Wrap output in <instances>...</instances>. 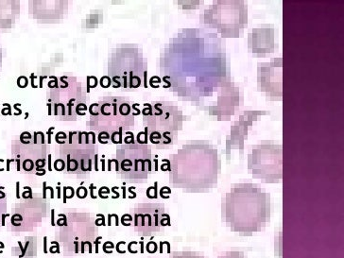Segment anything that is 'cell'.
<instances>
[{
    "label": "cell",
    "mask_w": 344,
    "mask_h": 258,
    "mask_svg": "<svg viewBox=\"0 0 344 258\" xmlns=\"http://www.w3.org/2000/svg\"><path fill=\"white\" fill-rule=\"evenodd\" d=\"M110 192H111V190L107 186H102V187L99 188V190H98V195L100 196L101 198H108V196H104L103 194L105 193V194L108 195Z\"/></svg>",
    "instance_id": "obj_23"
},
{
    "label": "cell",
    "mask_w": 344,
    "mask_h": 258,
    "mask_svg": "<svg viewBox=\"0 0 344 258\" xmlns=\"http://www.w3.org/2000/svg\"><path fill=\"white\" fill-rule=\"evenodd\" d=\"M107 248H110V249H114L115 248V245L112 244V242H111V241H106V242L103 244V251H104V252H106L107 254Z\"/></svg>",
    "instance_id": "obj_29"
},
{
    "label": "cell",
    "mask_w": 344,
    "mask_h": 258,
    "mask_svg": "<svg viewBox=\"0 0 344 258\" xmlns=\"http://www.w3.org/2000/svg\"><path fill=\"white\" fill-rule=\"evenodd\" d=\"M46 169H45L44 171H42L41 173H40V172H37L36 175H38V176H44V175L46 174Z\"/></svg>",
    "instance_id": "obj_60"
},
{
    "label": "cell",
    "mask_w": 344,
    "mask_h": 258,
    "mask_svg": "<svg viewBox=\"0 0 344 258\" xmlns=\"http://www.w3.org/2000/svg\"><path fill=\"white\" fill-rule=\"evenodd\" d=\"M117 188H118V187H117V186H115V187H112V189H111V191H112V193H115V196L112 197V198H119V193L115 191V189H117Z\"/></svg>",
    "instance_id": "obj_44"
},
{
    "label": "cell",
    "mask_w": 344,
    "mask_h": 258,
    "mask_svg": "<svg viewBox=\"0 0 344 258\" xmlns=\"http://www.w3.org/2000/svg\"><path fill=\"white\" fill-rule=\"evenodd\" d=\"M100 162H101V170L102 171H104L105 170V160L102 158L101 160H100Z\"/></svg>",
    "instance_id": "obj_53"
},
{
    "label": "cell",
    "mask_w": 344,
    "mask_h": 258,
    "mask_svg": "<svg viewBox=\"0 0 344 258\" xmlns=\"http://www.w3.org/2000/svg\"><path fill=\"white\" fill-rule=\"evenodd\" d=\"M248 171L266 184H278L283 179V148L274 141H262L248 155Z\"/></svg>",
    "instance_id": "obj_6"
},
{
    "label": "cell",
    "mask_w": 344,
    "mask_h": 258,
    "mask_svg": "<svg viewBox=\"0 0 344 258\" xmlns=\"http://www.w3.org/2000/svg\"><path fill=\"white\" fill-rule=\"evenodd\" d=\"M110 138H111V136H110V134L108 132H101L98 134V142L100 144L106 145V144H108V141H105V140H103V139H107V140H109Z\"/></svg>",
    "instance_id": "obj_16"
},
{
    "label": "cell",
    "mask_w": 344,
    "mask_h": 258,
    "mask_svg": "<svg viewBox=\"0 0 344 258\" xmlns=\"http://www.w3.org/2000/svg\"><path fill=\"white\" fill-rule=\"evenodd\" d=\"M19 185H20L19 182H16V198H20V194H19Z\"/></svg>",
    "instance_id": "obj_48"
},
{
    "label": "cell",
    "mask_w": 344,
    "mask_h": 258,
    "mask_svg": "<svg viewBox=\"0 0 344 258\" xmlns=\"http://www.w3.org/2000/svg\"><path fill=\"white\" fill-rule=\"evenodd\" d=\"M13 161H15V160H7V170L8 171H10V163H12V162H13Z\"/></svg>",
    "instance_id": "obj_57"
},
{
    "label": "cell",
    "mask_w": 344,
    "mask_h": 258,
    "mask_svg": "<svg viewBox=\"0 0 344 258\" xmlns=\"http://www.w3.org/2000/svg\"><path fill=\"white\" fill-rule=\"evenodd\" d=\"M52 80H50L49 82H48L47 86L49 88H58L59 85H58V79L55 77V76H50L49 77Z\"/></svg>",
    "instance_id": "obj_25"
},
{
    "label": "cell",
    "mask_w": 344,
    "mask_h": 258,
    "mask_svg": "<svg viewBox=\"0 0 344 258\" xmlns=\"http://www.w3.org/2000/svg\"><path fill=\"white\" fill-rule=\"evenodd\" d=\"M89 188H90V195H91V198H96V197L94 195V190H93V189H96V186H95L93 184H91Z\"/></svg>",
    "instance_id": "obj_38"
},
{
    "label": "cell",
    "mask_w": 344,
    "mask_h": 258,
    "mask_svg": "<svg viewBox=\"0 0 344 258\" xmlns=\"http://www.w3.org/2000/svg\"><path fill=\"white\" fill-rule=\"evenodd\" d=\"M218 258H246L243 251H229L224 254L218 256Z\"/></svg>",
    "instance_id": "obj_12"
},
{
    "label": "cell",
    "mask_w": 344,
    "mask_h": 258,
    "mask_svg": "<svg viewBox=\"0 0 344 258\" xmlns=\"http://www.w3.org/2000/svg\"><path fill=\"white\" fill-rule=\"evenodd\" d=\"M37 136H38V133H37V132H34V136H33V139H34V140H33V144H35V145H36L37 143H38V142H37Z\"/></svg>",
    "instance_id": "obj_56"
},
{
    "label": "cell",
    "mask_w": 344,
    "mask_h": 258,
    "mask_svg": "<svg viewBox=\"0 0 344 258\" xmlns=\"http://www.w3.org/2000/svg\"><path fill=\"white\" fill-rule=\"evenodd\" d=\"M51 244H52V245H55V247H54V246L50 247L49 251L52 252V254H55V252H57V254H60L61 251H60V248H59V243L56 242V241H52Z\"/></svg>",
    "instance_id": "obj_28"
},
{
    "label": "cell",
    "mask_w": 344,
    "mask_h": 258,
    "mask_svg": "<svg viewBox=\"0 0 344 258\" xmlns=\"http://www.w3.org/2000/svg\"><path fill=\"white\" fill-rule=\"evenodd\" d=\"M98 154H95V170L96 171H98Z\"/></svg>",
    "instance_id": "obj_41"
},
{
    "label": "cell",
    "mask_w": 344,
    "mask_h": 258,
    "mask_svg": "<svg viewBox=\"0 0 344 258\" xmlns=\"http://www.w3.org/2000/svg\"><path fill=\"white\" fill-rule=\"evenodd\" d=\"M168 162L170 182L187 192H204L218 184L221 162L210 142L190 141Z\"/></svg>",
    "instance_id": "obj_2"
},
{
    "label": "cell",
    "mask_w": 344,
    "mask_h": 258,
    "mask_svg": "<svg viewBox=\"0 0 344 258\" xmlns=\"http://www.w3.org/2000/svg\"><path fill=\"white\" fill-rule=\"evenodd\" d=\"M28 117H29V114H28V112H26V116H25V119H26V118H28Z\"/></svg>",
    "instance_id": "obj_62"
},
{
    "label": "cell",
    "mask_w": 344,
    "mask_h": 258,
    "mask_svg": "<svg viewBox=\"0 0 344 258\" xmlns=\"http://www.w3.org/2000/svg\"><path fill=\"white\" fill-rule=\"evenodd\" d=\"M96 217L100 218L96 219V221H95L96 226H105L106 223H105V218H104L103 215H102V214H98V215H96Z\"/></svg>",
    "instance_id": "obj_22"
},
{
    "label": "cell",
    "mask_w": 344,
    "mask_h": 258,
    "mask_svg": "<svg viewBox=\"0 0 344 258\" xmlns=\"http://www.w3.org/2000/svg\"><path fill=\"white\" fill-rule=\"evenodd\" d=\"M3 106H6V108L2 109V115H12V107L9 103H4Z\"/></svg>",
    "instance_id": "obj_27"
},
{
    "label": "cell",
    "mask_w": 344,
    "mask_h": 258,
    "mask_svg": "<svg viewBox=\"0 0 344 258\" xmlns=\"http://www.w3.org/2000/svg\"><path fill=\"white\" fill-rule=\"evenodd\" d=\"M47 189H48V190H50V198H54V189H53V187H51V186H47Z\"/></svg>",
    "instance_id": "obj_51"
},
{
    "label": "cell",
    "mask_w": 344,
    "mask_h": 258,
    "mask_svg": "<svg viewBox=\"0 0 344 258\" xmlns=\"http://www.w3.org/2000/svg\"><path fill=\"white\" fill-rule=\"evenodd\" d=\"M102 239V236H98V237H96V239H95V245H96V254H98V252L99 251H98V245H99V243H100V240Z\"/></svg>",
    "instance_id": "obj_33"
},
{
    "label": "cell",
    "mask_w": 344,
    "mask_h": 258,
    "mask_svg": "<svg viewBox=\"0 0 344 258\" xmlns=\"http://www.w3.org/2000/svg\"><path fill=\"white\" fill-rule=\"evenodd\" d=\"M78 135H79V137H78V143L80 145V144H82V132H78Z\"/></svg>",
    "instance_id": "obj_50"
},
{
    "label": "cell",
    "mask_w": 344,
    "mask_h": 258,
    "mask_svg": "<svg viewBox=\"0 0 344 258\" xmlns=\"http://www.w3.org/2000/svg\"><path fill=\"white\" fill-rule=\"evenodd\" d=\"M126 134H127V135H131V136H127V137H125V139H124L125 144H127V145H131V144L133 145V144H134L133 133L131 132H126Z\"/></svg>",
    "instance_id": "obj_24"
},
{
    "label": "cell",
    "mask_w": 344,
    "mask_h": 258,
    "mask_svg": "<svg viewBox=\"0 0 344 258\" xmlns=\"http://www.w3.org/2000/svg\"><path fill=\"white\" fill-rule=\"evenodd\" d=\"M53 112H54L55 115H58V103H54V106H53Z\"/></svg>",
    "instance_id": "obj_52"
},
{
    "label": "cell",
    "mask_w": 344,
    "mask_h": 258,
    "mask_svg": "<svg viewBox=\"0 0 344 258\" xmlns=\"http://www.w3.org/2000/svg\"><path fill=\"white\" fill-rule=\"evenodd\" d=\"M111 164H112V160H108V171H111V169H112Z\"/></svg>",
    "instance_id": "obj_61"
},
{
    "label": "cell",
    "mask_w": 344,
    "mask_h": 258,
    "mask_svg": "<svg viewBox=\"0 0 344 258\" xmlns=\"http://www.w3.org/2000/svg\"><path fill=\"white\" fill-rule=\"evenodd\" d=\"M66 78H67L66 76H62V77L60 78V80H61L62 82H63V84H64L63 86H61L62 88H66V87H68V84H69V83H68L67 82H65V79H66Z\"/></svg>",
    "instance_id": "obj_37"
},
{
    "label": "cell",
    "mask_w": 344,
    "mask_h": 258,
    "mask_svg": "<svg viewBox=\"0 0 344 258\" xmlns=\"http://www.w3.org/2000/svg\"><path fill=\"white\" fill-rule=\"evenodd\" d=\"M56 189L58 191V195H57L58 198H61V187H60V185H57Z\"/></svg>",
    "instance_id": "obj_55"
},
{
    "label": "cell",
    "mask_w": 344,
    "mask_h": 258,
    "mask_svg": "<svg viewBox=\"0 0 344 258\" xmlns=\"http://www.w3.org/2000/svg\"><path fill=\"white\" fill-rule=\"evenodd\" d=\"M91 136H92V144L95 145L96 144V134L94 132H91Z\"/></svg>",
    "instance_id": "obj_54"
},
{
    "label": "cell",
    "mask_w": 344,
    "mask_h": 258,
    "mask_svg": "<svg viewBox=\"0 0 344 258\" xmlns=\"http://www.w3.org/2000/svg\"><path fill=\"white\" fill-rule=\"evenodd\" d=\"M66 192H67V186H64L62 188V202L63 203H66V200H67V195H66Z\"/></svg>",
    "instance_id": "obj_34"
},
{
    "label": "cell",
    "mask_w": 344,
    "mask_h": 258,
    "mask_svg": "<svg viewBox=\"0 0 344 258\" xmlns=\"http://www.w3.org/2000/svg\"><path fill=\"white\" fill-rule=\"evenodd\" d=\"M171 258H206L203 255H201L198 252L192 251H175L172 254Z\"/></svg>",
    "instance_id": "obj_11"
},
{
    "label": "cell",
    "mask_w": 344,
    "mask_h": 258,
    "mask_svg": "<svg viewBox=\"0 0 344 258\" xmlns=\"http://www.w3.org/2000/svg\"><path fill=\"white\" fill-rule=\"evenodd\" d=\"M28 84H29V80H28V79H26V77L21 76V77L18 78V79H17L18 87H20V88H26V86H28Z\"/></svg>",
    "instance_id": "obj_20"
},
{
    "label": "cell",
    "mask_w": 344,
    "mask_h": 258,
    "mask_svg": "<svg viewBox=\"0 0 344 258\" xmlns=\"http://www.w3.org/2000/svg\"><path fill=\"white\" fill-rule=\"evenodd\" d=\"M283 59H273L270 62L258 64L257 82L261 91L270 100H282Z\"/></svg>",
    "instance_id": "obj_7"
},
{
    "label": "cell",
    "mask_w": 344,
    "mask_h": 258,
    "mask_svg": "<svg viewBox=\"0 0 344 258\" xmlns=\"http://www.w3.org/2000/svg\"><path fill=\"white\" fill-rule=\"evenodd\" d=\"M112 84V79L108 76H103L100 79V86L102 88H108Z\"/></svg>",
    "instance_id": "obj_18"
},
{
    "label": "cell",
    "mask_w": 344,
    "mask_h": 258,
    "mask_svg": "<svg viewBox=\"0 0 344 258\" xmlns=\"http://www.w3.org/2000/svg\"><path fill=\"white\" fill-rule=\"evenodd\" d=\"M47 168H48V171H51L52 170V168H51V154H48L47 156Z\"/></svg>",
    "instance_id": "obj_42"
},
{
    "label": "cell",
    "mask_w": 344,
    "mask_h": 258,
    "mask_svg": "<svg viewBox=\"0 0 344 258\" xmlns=\"http://www.w3.org/2000/svg\"><path fill=\"white\" fill-rule=\"evenodd\" d=\"M87 194H88V190H87V188H86L85 186H79L78 189L76 190V195L79 198H86V196H87Z\"/></svg>",
    "instance_id": "obj_17"
},
{
    "label": "cell",
    "mask_w": 344,
    "mask_h": 258,
    "mask_svg": "<svg viewBox=\"0 0 344 258\" xmlns=\"http://www.w3.org/2000/svg\"><path fill=\"white\" fill-rule=\"evenodd\" d=\"M121 189L123 190V198H126V187L123 185L122 187H121Z\"/></svg>",
    "instance_id": "obj_58"
},
{
    "label": "cell",
    "mask_w": 344,
    "mask_h": 258,
    "mask_svg": "<svg viewBox=\"0 0 344 258\" xmlns=\"http://www.w3.org/2000/svg\"><path fill=\"white\" fill-rule=\"evenodd\" d=\"M29 78H30V85H31V87H32V88H37V87H38V86H37V85L34 83V79L37 78V77H35L34 73H31Z\"/></svg>",
    "instance_id": "obj_32"
},
{
    "label": "cell",
    "mask_w": 344,
    "mask_h": 258,
    "mask_svg": "<svg viewBox=\"0 0 344 258\" xmlns=\"http://www.w3.org/2000/svg\"><path fill=\"white\" fill-rule=\"evenodd\" d=\"M53 130H55V127H50L47 131V144L48 145L51 144V135H52Z\"/></svg>",
    "instance_id": "obj_30"
},
{
    "label": "cell",
    "mask_w": 344,
    "mask_h": 258,
    "mask_svg": "<svg viewBox=\"0 0 344 258\" xmlns=\"http://www.w3.org/2000/svg\"><path fill=\"white\" fill-rule=\"evenodd\" d=\"M249 51L254 54H262L265 56L274 51V29L273 26H263L259 29H254L249 33L248 39Z\"/></svg>",
    "instance_id": "obj_10"
},
{
    "label": "cell",
    "mask_w": 344,
    "mask_h": 258,
    "mask_svg": "<svg viewBox=\"0 0 344 258\" xmlns=\"http://www.w3.org/2000/svg\"><path fill=\"white\" fill-rule=\"evenodd\" d=\"M35 165H36V170L37 171H40V169L44 168V166L46 165V160L45 159H39V160H36L35 162Z\"/></svg>",
    "instance_id": "obj_26"
},
{
    "label": "cell",
    "mask_w": 344,
    "mask_h": 258,
    "mask_svg": "<svg viewBox=\"0 0 344 258\" xmlns=\"http://www.w3.org/2000/svg\"><path fill=\"white\" fill-rule=\"evenodd\" d=\"M121 78L123 79V87L127 88L128 87V77L127 76H123Z\"/></svg>",
    "instance_id": "obj_45"
},
{
    "label": "cell",
    "mask_w": 344,
    "mask_h": 258,
    "mask_svg": "<svg viewBox=\"0 0 344 258\" xmlns=\"http://www.w3.org/2000/svg\"><path fill=\"white\" fill-rule=\"evenodd\" d=\"M96 106H99V104L98 103H93V104L90 105V107L88 108L90 115H98V112H93V108H95V107H96Z\"/></svg>",
    "instance_id": "obj_31"
},
{
    "label": "cell",
    "mask_w": 344,
    "mask_h": 258,
    "mask_svg": "<svg viewBox=\"0 0 344 258\" xmlns=\"http://www.w3.org/2000/svg\"><path fill=\"white\" fill-rule=\"evenodd\" d=\"M122 133H123V128L120 127V128H119V132H112V134L111 135V138H110V139L112 140V142L114 143V144H115V145H118V144H117V140H116V138H118V142H119V145H121V144L123 143Z\"/></svg>",
    "instance_id": "obj_13"
},
{
    "label": "cell",
    "mask_w": 344,
    "mask_h": 258,
    "mask_svg": "<svg viewBox=\"0 0 344 258\" xmlns=\"http://www.w3.org/2000/svg\"><path fill=\"white\" fill-rule=\"evenodd\" d=\"M200 23L221 38H239L248 25V7L244 1H216L201 13Z\"/></svg>",
    "instance_id": "obj_4"
},
{
    "label": "cell",
    "mask_w": 344,
    "mask_h": 258,
    "mask_svg": "<svg viewBox=\"0 0 344 258\" xmlns=\"http://www.w3.org/2000/svg\"><path fill=\"white\" fill-rule=\"evenodd\" d=\"M47 236H45L44 237V252L45 254H47Z\"/></svg>",
    "instance_id": "obj_43"
},
{
    "label": "cell",
    "mask_w": 344,
    "mask_h": 258,
    "mask_svg": "<svg viewBox=\"0 0 344 258\" xmlns=\"http://www.w3.org/2000/svg\"><path fill=\"white\" fill-rule=\"evenodd\" d=\"M149 152L146 146L132 148L128 156L121 161L122 171L130 173L133 178L146 179L148 173L152 169L151 155Z\"/></svg>",
    "instance_id": "obj_9"
},
{
    "label": "cell",
    "mask_w": 344,
    "mask_h": 258,
    "mask_svg": "<svg viewBox=\"0 0 344 258\" xmlns=\"http://www.w3.org/2000/svg\"><path fill=\"white\" fill-rule=\"evenodd\" d=\"M37 133H38V135L41 136V144H45L46 142H45V134H44V132H37Z\"/></svg>",
    "instance_id": "obj_46"
},
{
    "label": "cell",
    "mask_w": 344,
    "mask_h": 258,
    "mask_svg": "<svg viewBox=\"0 0 344 258\" xmlns=\"http://www.w3.org/2000/svg\"><path fill=\"white\" fill-rule=\"evenodd\" d=\"M270 193L252 182L232 184L222 200V220L232 232L241 236L262 231L270 222Z\"/></svg>",
    "instance_id": "obj_3"
},
{
    "label": "cell",
    "mask_w": 344,
    "mask_h": 258,
    "mask_svg": "<svg viewBox=\"0 0 344 258\" xmlns=\"http://www.w3.org/2000/svg\"><path fill=\"white\" fill-rule=\"evenodd\" d=\"M54 216H55V210L54 209H52L51 210V225L52 226H55V218H54Z\"/></svg>",
    "instance_id": "obj_40"
},
{
    "label": "cell",
    "mask_w": 344,
    "mask_h": 258,
    "mask_svg": "<svg viewBox=\"0 0 344 258\" xmlns=\"http://www.w3.org/2000/svg\"><path fill=\"white\" fill-rule=\"evenodd\" d=\"M118 109H119L120 115H129L131 114L132 107H131L130 104L127 103V102H123V103H121L119 106H118Z\"/></svg>",
    "instance_id": "obj_14"
},
{
    "label": "cell",
    "mask_w": 344,
    "mask_h": 258,
    "mask_svg": "<svg viewBox=\"0 0 344 258\" xmlns=\"http://www.w3.org/2000/svg\"><path fill=\"white\" fill-rule=\"evenodd\" d=\"M75 134H78V132H69V134H68V140H69V144H72V139H73V135Z\"/></svg>",
    "instance_id": "obj_39"
},
{
    "label": "cell",
    "mask_w": 344,
    "mask_h": 258,
    "mask_svg": "<svg viewBox=\"0 0 344 258\" xmlns=\"http://www.w3.org/2000/svg\"><path fill=\"white\" fill-rule=\"evenodd\" d=\"M179 39L182 42L181 95L192 101L211 96L229 79L224 44L217 33L202 29H184Z\"/></svg>",
    "instance_id": "obj_1"
},
{
    "label": "cell",
    "mask_w": 344,
    "mask_h": 258,
    "mask_svg": "<svg viewBox=\"0 0 344 258\" xmlns=\"http://www.w3.org/2000/svg\"><path fill=\"white\" fill-rule=\"evenodd\" d=\"M47 110H48V115H52V105L50 102H48L47 103Z\"/></svg>",
    "instance_id": "obj_49"
},
{
    "label": "cell",
    "mask_w": 344,
    "mask_h": 258,
    "mask_svg": "<svg viewBox=\"0 0 344 258\" xmlns=\"http://www.w3.org/2000/svg\"><path fill=\"white\" fill-rule=\"evenodd\" d=\"M111 218H112V215H111V214H109V215H108V225H109V226H111V225H112V222H111Z\"/></svg>",
    "instance_id": "obj_59"
},
{
    "label": "cell",
    "mask_w": 344,
    "mask_h": 258,
    "mask_svg": "<svg viewBox=\"0 0 344 258\" xmlns=\"http://www.w3.org/2000/svg\"><path fill=\"white\" fill-rule=\"evenodd\" d=\"M46 78H47L46 76H42L39 78V87L40 88H43V82H44V79Z\"/></svg>",
    "instance_id": "obj_47"
},
{
    "label": "cell",
    "mask_w": 344,
    "mask_h": 258,
    "mask_svg": "<svg viewBox=\"0 0 344 258\" xmlns=\"http://www.w3.org/2000/svg\"><path fill=\"white\" fill-rule=\"evenodd\" d=\"M34 165L35 164L33 163V161L30 159H26V160H24V162L22 164V168L25 171L29 172L34 168Z\"/></svg>",
    "instance_id": "obj_15"
},
{
    "label": "cell",
    "mask_w": 344,
    "mask_h": 258,
    "mask_svg": "<svg viewBox=\"0 0 344 258\" xmlns=\"http://www.w3.org/2000/svg\"><path fill=\"white\" fill-rule=\"evenodd\" d=\"M166 225H170V218L164 213L163 204H142L134 214V226L145 235L157 232Z\"/></svg>",
    "instance_id": "obj_8"
},
{
    "label": "cell",
    "mask_w": 344,
    "mask_h": 258,
    "mask_svg": "<svg viewBox=\"0 0 344 258\" xmlns=\"http://www.w3.org/2000/svg\"><path fill=\"white\" fill-rule=\"evenodd\" d=\"M54 168L57 171H62L65 168V162L62 159H58L54 163Z\"/></svg>",
    "instance_id": "obj_19"
},
{
    "label": "cell",
    "mask_w": 344,
    "mask_h": 258,
    "mask_svg": "<svg viewBox=\"0 0 344 258\" xmlns=\"http://www.w3.org/2000/svg\"><path fill=\"white\" fill-rule=\"evenodd\" d=\"M18 106H21V104H20V103H16V104L13 105V108H14L16 111H17V112H16L15 114H14V115H20L21 114H22V111H21V109L18 108Z\"/></svg>",
    "instance_id": "obj_36"
},
{
    "label": "cell",
    "mask_w": 344,
    "mask_h": 258,
    "mask_svg": "<svg viewBox=\"0 0 344 258\" xmlns=\"http://www.w3.org/2000/svg\"><path fill=\"white\" fill-rule=\"evenodd\" d=\"M86 110H87V106H86L85 103H79L76 106V112L79 115H80V116L85 115V112H80V111H86Z\"/></svg>",
    "instance_id": "obj_21"
},
{
    "label": "cell",
    "mask_w": 344,
    "mask_h": 258,
    "mask_svg": "<svg viewBox=\"0 0 344 258\" xmlns=\"http://www.w3.org/2000/svg\"><path fill=\"white\" fill-rule=\"evenodd\" d=\"M46 191H47L46 182H43V198H46Z\"/></svg>",
    "instance_id": "obj_35"
},
{
    "label": "cell",
    "mask_w": 344,
    "mask_h": 258,
    "mask_svg": "<svg viewBox=\"0 0 344 258\" xmlns=\"http://www.w3.org/2000/svg\"><path fill=\"white\" fill-rule=\"evenodd\" d=\"M143 115L148 117V139L162 148L172 145L182 125V112L176 106L158 102L154 106L145 104Z\"/></svg>",
    "instance_id": "obj_5"
}]
</instances>
